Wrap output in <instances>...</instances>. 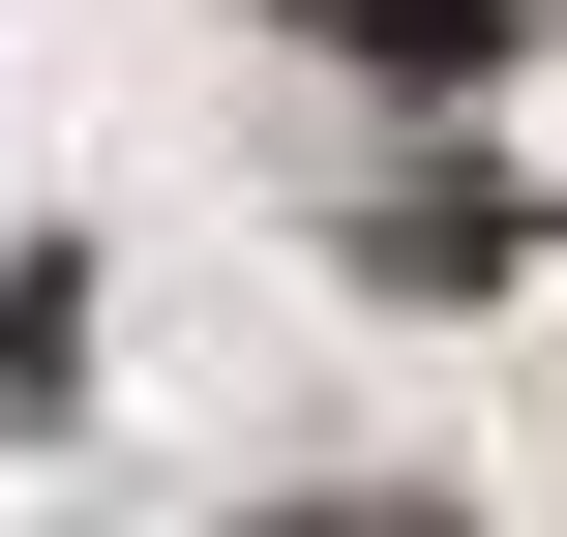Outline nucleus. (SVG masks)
<instances>
[{"label": "nucleus", "mask_w": 567, "mask_h": 537, "mask_svg": "<svg viewBox=\"0 0 567 537\" xmlns=\"http://www.w3.org/2000/svg\"><path fill=\"white\" fill-rule=\"evenodd\" d=\"M299 30H329V60H389V90H449V60H508L538 0H299Z\"/></svg>", "instance_id": "f257e3e1"}, {"label": "nucleus", "mask_w": 567, "mask_h": 537, "mask_svg": "<svg viewBox=\"0 0 567 537\" xmlns=\"http://www.w3.org/2000/svg\"><path fill=\"white\" fill-rule=\"evenodd\" d=\"M269 537H478V508H389V478H359V508H269Z\"/></svg>", "instance_id": "f03ea898"}]
</instances>
